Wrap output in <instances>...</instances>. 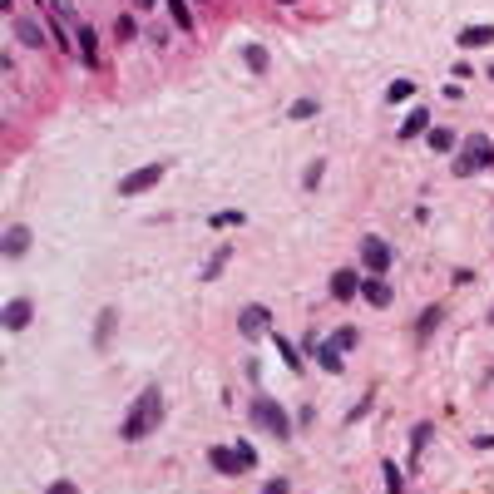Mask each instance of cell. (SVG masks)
I'll return each mask as SVG.
<instances>
[{"label":"cell","instance_id":"19","mask_svg":"<svg viewBox=\"0 0 494 494\" xmlns=\"http://www.w3.org/2000/svg\"><path fill=\"white\" fill-rule=\"evenodd\" d=\"M410 95H415V80H391V90H386V99H391V104H405Z\"/></svg>","mask_w":494,"mask_h":494},{"label":"cell","instance_id":"25","mask_svg":"<svg viewBox=\"0 0 494 494\" xmlns=\"http://www.w3.org/2000/svg\"><path fill=\"white\" fill-rule=\"evenodd\" d=\"M277 356H282V361L292 366V371H301V356L292 351V341H282V336H277Z\"/></svg>","mask_w":494,"mask_h":494},{"label":"cell","instance_id":"16","mask_svg":"<svg viewBox=\"0 0 494 494\" xmlns=\"http://www.w3.org/2000/svg\"><path fill=\"white\" fill-rule=\"evenodd\" d=\"M75 45H80V55H85L90 65H99V45H95V30H90V25H80V35H75Z\"/></svg>","mask_w":494,"mask_h":494},{"label":"cell","instance_id":"23","mask_svg":"<svg viewBox=\"0 0 494 494\" xmlns=\"http://www.w3.org/2000/svg\"><path fill=\"white\" fill-rule=\"evenodd\" d=\"M386 494H405V475L395 470L391 460H386Z\"/></svg>","mask_w":494,"mask_h":494},{"label":"cell","instance_id":"21","mask_svg":"<svg viewBox=\"0 0 494 494\" xmlns=\"http://www.w3.org/2000/svg\"><path fill=\"white\" fill-rule=\"evenodd\" d=\"M227 252H232V247H218V252H213V262L203 267V282H213V277H218V272L227 267Z\"/></svg>","mask_w":494,"mask_h":494},{"label":"cell","instance_id":"4","mask_svg":"<svg viewBox=\"0 0 494 494\" xmlns=\"http://www.w3.org/2000/svg\"><path fill=\"white\" fill-rule=\"evenodd\" d=\"M252 415H257V425H262V430H272L277 440H287V435H292V420H287V410H282L277 400H267V395H262V400L252 405Z\"/></svg>","mask_w":494,"mask_h":494},{"label":"cell","instance_id":"3","mask_svg":"<svg viewBox=\"0 0 494 494\" xmlns=\"http://www.w3.org/2000/svg\"><path fill=\"white\" fill-rule=\"evenodd\" d=\"M208 460H213V470H222V475H237V470H252V465H257V450H252V445H237V450H227V445H213V450H208Z\"/></svg>","mask_w":494,"mask_h":494},{"label":"cell","instance_id":"2","mask_svg":"<svg viewBox=\"0 0 494 494\" xmlns=\"http://www.w3.org/2000/svg\"><path fill=\"white\" fill-rule=\"evenodd\" d=\"M475 168H494V144L485 134H470L465 139V154L455 159V173H475Z\"/></svg>","mask_w":494,"mask_h":494},{"label":"cell","instance_id":"26","mask_svg":"<svg viewBox=\"0 0 494 494\" xmlns=\"http://www.w3.org/2000/svg\"><path fill=\"white\" fill-rule=\"evenodd\" d=\"M134 30H139L134 15H119V20H114V35H119V40H134Z\"/></svg>","mask_w":494,"mask_h":494},{"label":"cell","instance_id":"17","mask_svg":"<svg viewBox=\"0 0 494 494\" xmlns=\"http://www.w3.org/2000/svg\"><path fill=\"white\" fill-rule=\"evenodd\" d=\"M168 10H173V25H178V30H193L198 25L193 10H188V0H168Z\"/></svg>","mask_w":494,"mask_h":494},{"label":"cell","instance_id":"27","mask_svg":"<svg viewBox=\"0 0 494 494\" xmlns=\"http://www.w3.org/2000/svg\"><path fill=\"white\" fill-rule=\"evenodd\" d=\"M316 114V99H296L292 104V119H311Z\"/></svg>","mask_w":494,"mask_h":494},{"label":"cell","instance_id":"18","mask_svg":"<svg viewBox=\"0 0 494 494\" xmlns=\"http://www.w3.org/2000/svg\"><path fill=\"white\" fill-rule=\"evenodd\" d=\"M425 139H430V149H435V154H450V149H455V134H450V129H430Z\"/></svg>","mask_w":494,"mask_h":494},{"label":"cell","instance_id":"5","mask_svg":"<svg viewBox=\"0 0 494 494\" xmlns=\"http://www.w3.org/2000/svg\"><path fill=\"white\" fill-rule=\"evenodd\" d=\"M163 168H168V163H144V168H134L129 178H119V198H139V193H149V188L163 178Z\"/></svg>","mask_w":494,"mask_h":494},{"label":"cell","instance_id":"14","mask_svg":"<svg viewBox=\"0 0 494 494\" xmlns=\"http://www.w3.org/2000/svg\"><path fill=\"white\" fill-rule=\"evenodd\" d=\"M475 45H494L490 25H470V30H460V50H475Z\"/></svg>","mask_w":494,"mask_h":494},{"label":"cell","instance_id":"6","mask_svg":"<svg viewBox=\"0 0 494 494\" xmlns=\"http://www.w3.org/2000/svg\"><path fill=\"white\" fill-rule=\"evenodd\" d=\"M391 242H386V237H376V232H371V237H366V242H361V262H366V267H371V277H381V272H386V267H391Z\"/></svg>","mask_w":494,"mask_h":494},{"label":"cell","instance_id":"24","mask_svg":"<svg viewBox=\"0 0 494 494\" xmlns=\"http://www.w3.org/2000/svg\"><path fill=\"white\" fill-rule=\"evenodd\" d=\"M331 346H336V351H351V346H356V326H341V331L331 336Z\"/></svg>","mask_w":494,"mask_h":494},{"label":"cell","instance_id":"28","mask_svg":"<svg viewBox=\"0 0 494 494\" xmlns=\"http://www.w3.org/2000/svg\"><path fill=\"white\" fill-rule=\"evenodd\" d=\"M45 494H80V485H75V480H55Z\"/></svg>","mask_w":494,"mask_h":494},{"label":"cell","instance_id":"30","mask_svg":"<svg viewBox=\"0 0 494 494\" xmlns=\"http://www.w3.org/2000/svg\"><path fill=\"white\" fill-rule=\"evenodd\" d=\"M262 494H292V490H287V480H267V485H262Z\"/></svg>","mask_w":494,"mask_h":494},{"label":"cell","instance_id":"1","mask_svg":"<svg viewBox=\"0 0 494 494\" xmlns=\"http://www.w3.org/2000/svg\"><path fill=\"white\" fill-rule=\"evenodd\" d=\"M159 420H163V395H159V386H149V391L134 400V410H129V420L119 425V435L134 445V440H144V435H154L159 430Z\"/></svg>","mask_w":494,"mask_h":494},{"label":"cell","instance_id":"32","mask_svg":"<svg viewBox=\"0 0 494 494\" xmlns=\"http://www.w3.org/2000/svg\"><path fill=\"white\" fill-rule=\"evenodd\" d=\"M490 80H494V65H490Z\"/></svg>","mask_w":494,"mask_h":494},{"label":"cell","instance_id":"29","mask_svg":"<svg viewBox=\"0 0 494 494\" xmlns=\"http://www.w3.org/2000/svg\"><path fill=\"white\" fill-rule=\"evenodd\" d=\"M232 222H242V213H218L213 218V227H232Z\"/></svg>","mask_w":494,"mask_h":494},{"label":"cell","instance_id":"22","mask_svg":"<svg viewBox=\"0 0 494 494\" xmlns=\"http://www.w3.org/2000/svg\"><path fill=\"white\" fill-rule=\"evenodd\" d=\"M109 331H114V306H104V311H99V331H95V346H104V341H109Z\"/></svg>","mask_w":494,"mask_h":494},{"label":"cell","instance_id":"33","mask_svg":"<svg viewBox=\"0 0 494 494\" xmlns=\"http://www.w3.org/2000/svg\"><path fill=\"white\" fill-rule=\"evenodd\" d=\"M282 5H292V0H282Z\"/></svg>","mask_w":494,"mask_h":494},{"label":"cell","instance_id":"7","mask_svg":"<svg viewBox=\"0 0 494 494\" xmlns=\"http://www.w3.org/2000/svg\"><path fill=\"white\" fill-rule=\"evenodd\" d=\"M30 316H35V301H30V296H15V301H5L0 326H5V331H25V326H30Z\"/></svg>","mask_w":494,"mask_h":494},{"label":"cell","instance_id":"9","mask_svg":"<svg viewBox=\"0 0 494 494\" xmlns=\"http://www.w3.org/2000/svg\"><path fill=\"white\" fill-rule=\"evenodd\" d=\"M25 247H30V227H10V232L0 237V252H5V257H25Z\"/></svg>","mask_w":494,"mask_h":494},{"label":"cell","instance_id":"13","mask_svg":"<svg viewBox=\"0 0 494 494\" xmlns=\"http://www.w3.org/2000/svg\"><path fill=\"white\" fill-rule=\"evenodd\" d=\"M420 134H430V114L425 109H410V119L400 124V139H420Z\"/></svg>","mask_w":494,"mask_h":494},{"label":"cell","instance_id":"15","mask_svg":"<svg viewBox=\"0 0 494 494\" xmlns=\"http://www.w3.org/2000/svg\"><path fill=\"white\" fill-rule=\"evenodd\" d=\"M316 361H321V371H331V376L346 371V366H341V351H336L331 341H316Z\"/></svg>","mask_w":494,"mask_h":494},{"label":"cell","instance_id":"12","mask_svg":"<svg viewBox=\"0 0 494 494\" xmlns=\"http://www.w3.org/2000/svg\"><path fill=\"white\" fill-rule=\"evenodd\" d=\"M15 35H20V45H30V50H45V30H40L35 20H15Z\"/></svg>","mask_w":494,"mask_h":494},{"label":"cell","instance_id":"31","mask_svg":"<svg viewBox=\"0 0 494 494\" xmlns=\"http://www.w3.org/2000/svg\"><path fill=\"white\" fill-rule=\"evenodd\" d=\"M134 5H139V10H154V5H159V0H134Z\"/></svg>","mask_w":494,"mask_h":494},{"label":"cell","instance_id":"20","mask_svg":"<svg viewBox=\"0 0 494 494\" xmlns=\"http://www.w3.org/2000/svg\"><path fill=\"white\" fill-rule=\"evenodd\" d=\"M242 60H247V70H257V75L267 70V50H262V45H247V50H242Z\"/></svg>","mask_w":494,"mask_h":494},{"label":"cell","instance_id":"34","mask_svg":"<svg viewBox=\"0 0 494 494\" xmlns=\"http://www.w3.org/2000/svg\"><path fill=\"white\" fill-rule=\"evenodd\" d=\"M490 321H494V311H490Z\"/></svg>","mask_w":494,"mask_h":494},{"label":"cell","instance_id":"8","mask_svg":"<svg viewBox=\"0 0 494 494\" xmlns=\"http://www.w3.org/2000/svg\"><path fill=\"white\" fill-rule=\"evenodd\" d=\"M237 331H242V336H262V331H267V306H247V311L237 316Z\"/></svg>","mask_w":494,"mask_h":494},{"label":"cell","instance_id":"10","mask_svg":"<svg viewBox=\"0 0 494 494\" xmlns=\"http://www.w3.org/2000/svg\"><path fill=\"white\" fill-rule=\"evenodd\" d=\"M361 296H366V301H371V306H391V287H386V277H366V282H361Z\"/></svg>","mask_w":494,"mask_h":494},{"label":"cell","instance_id":"11","mask_svg":"<svg viewBox=\"0 0 494 494\" xmlns=\"http://www.w3.org/2000/svg\"><path fill=\"white\" fill-rule=\"evenodd\" d=\"M356 292H361V277H356V272H336V277H331V296H336V301H351Z\"/></svg>","mask_w":494,"mask_h":494}]
</instances>
